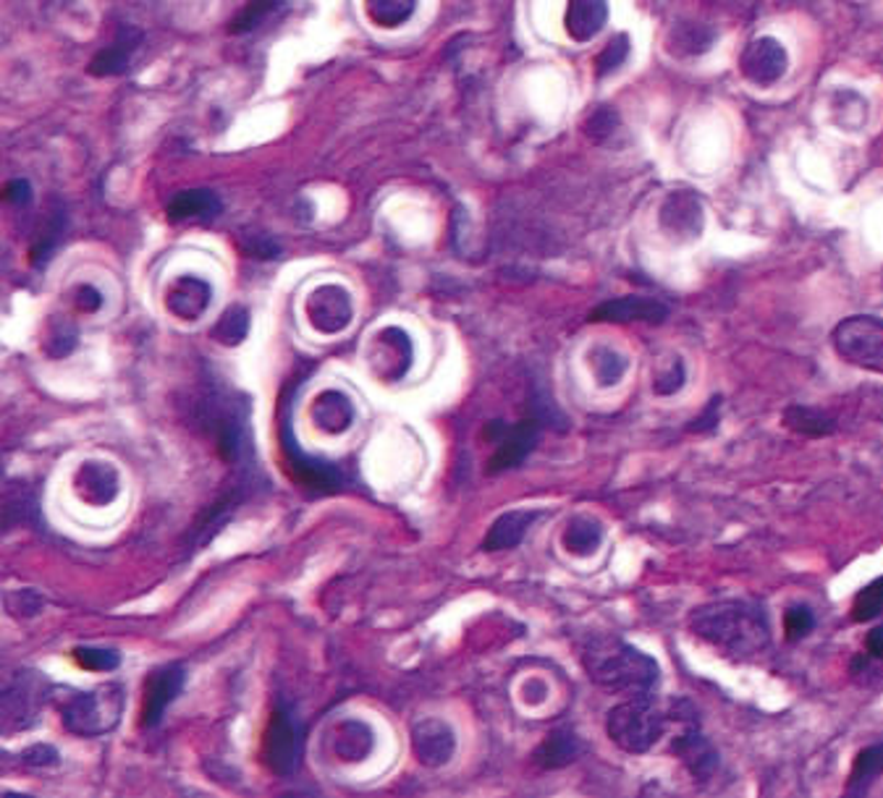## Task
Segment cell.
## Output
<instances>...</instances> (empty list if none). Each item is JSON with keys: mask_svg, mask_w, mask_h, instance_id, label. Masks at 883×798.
<instances>
[{"mask_svg": "<svg viewBox=\"0 0 883 798\" xmlns=\"http://www.w3.org/2000/svg\"><path fill=\"white\" fill-rule=\"evenodd\" d=\"M690 631L735 660H756L771 650V623L758 603L722 599L700 605L688 618Z\"/></svg>", "mask_w": 883, "mask_h": 798, "instance_id": "obj_1", "label": "cell"}, {"mask_svg": "<svg viewBox=\"0 0 883 798\" xmlns=\"http://www.w3.org/2000/svg\"><path fill=\"white\" fill-rule=\"evenodd\" d=\"M582 665L595 686L622 697H648L661 681V667L650 654L608 633L588 641Z\"/></svg>", "mask_w": 883, "mask_h": 798, "instance_id": "obj_2", "label": "cell"}, {"mask_svg": "<svg viewBox=\"0 0 883 798\" xmlns=\"http://www.w3.org/2000/svg\"><path fill=\"white\" fill-rule=\"evenodd\" d=\"M197 422L205 425L213 435L221 456L236 472L253 474V432H249V404L242 395L226 391V387H210L197 401Z\"/></svg>", "mask_w": 883, "mask_h": 798, "instance_id": "obj_3", "label": "cell"}, {"mask_svg": "<svg viewBox=\"0 0 883 798\" xmlns=\"http://www.w3.org/2000/svg\"><path fill=\"white\" fill-rule=\"evenodd\" d=\"M671 715L653 701V697H629L608 712V739L627 754H648L669 728Z\"/></svg>", "mask_w": 883, "mask_h": 798, "instance_id": "obj_4", "label": "cell"}, {"mask_svg": "<svg viewBox=\"0 0 883 798\" xmlns=\"http://www.w3.org/2000/svg\"><path fill=\"white\" fill-rule=\"evenodd\" d=\"M124 688L119 684H105L77 694L64 707L66 731L79 739H98V735L111 733L124 715Z\"/></svg>", "mask_w": 883, "mask_h": 798, "instance_id": "obj_5", "label": "cell"}, {"mask_svg": "<svg viewBox=\"0 0 883 798\" xmlns=\"http://www.w3.org/2000/svg\"><path fill=\"white\" fill-rule=\"evenodd\" d=\"M831 346L849 364L883 374V317L854 315L841 319L831 333Z\"/></svg>", "mask_w": 883, "mask_h": 798, "instance_id": "obj_6", "label": "cell"}, {"mask_svg": "<svg viewBox=\"0 0 883 798\" xmlns=\"http://www.w3.org/2000/svg\"><path fill=\"white\" fill-rule=\"evenodd\" d=\"M669 715L671 720H679L684 726L682 733L671 741V754L682 760V765L690 769V775L695 777L697 783L711 780L718 767V754L716 749L711 746V741L705 739L703 731H700L697 709L692 707L690 701H674Z\"/></svg>", "mask_w": 883, "mask_h": 798, "instance_id": "obj_7", "label": "cell"}, {"mask_svg": "<svg viewBox=\"0 0 883 798\" xmlns=\"http://www.w3.org/2000/svg\"><path fill=\"white\" fill-rule=\"evenodd\" d=\"M302 726L289 709H276L270 718L268 733H265V762L276 775L291 777L299 769L302 760Z\"/></svg>", "mask_w": 883, "mask_h": 798, "instance_id": "obj_8", "label": "cell"}, {"mask_svg": "<svg viewBox=\"0 0 883 798\" xmlns=\"http://www.w3.org/2000/svg\"><path fill=\"white\" fill-rule=\"evenodd\" d=\"M540 429L543 425L535 419V416H527V419L516 422L514 427H506L501 425V422H495V425L488 429V435H495V450L491 456V463H488V472L501 474L508 472V469L522 467V461H525L535 450V446H538Z\"/></svg>", "mask_w": 883, "mask_h": 798, "instance_id": "obj_9", "label": "cell"}, {"mask_svg": "<svg viewBox=\"0 0 883 798\" xmlns=\"http://www.w3.org/2000/svg\"><path fill=\"white\" fill-rule=\"evenodd\" d=\"M281 440H283V450H287V461H289L291 472H294V476L304 484V487H310L312 493H317V495L336 493V490H342V484H344L342 469L333 467V463L323 461V459H315V456L304 453V450L297 446L294 435H291L289 419H283V425H281Z\"/></svg>", "mask_w": 883, "mask_h": 798, "instance_id": "obj_10", "label": "cell"}, {"mask_svg": "<svg viewBox=\"0 0 883 798\" xmlns=\"http://www.w3.org/2000/svg\"><path fill=\"white\" fill-rule=\"evenodd\" d=\"M45 701V681L35 671L19 673L3 694L5 731H22L37 720L40 705Z\"/></svg>", "mask_w": 883, "mask_h": 798, "instance_id": "obj_11", "label": "cell"}, {"mask_svg": "<svg viewBox=\"0 0 883 798\" xmlns=\"http://www.w3.org/2000/svg\"><path fill=\"white\" fill-rule=\"evenodd\" d=\"M304 312H308L310 325L315 327L317 333H323V336H338V333L349 327L351 315H355L349 291L333 283L317 285V289L310 293L308 304H304Z\"/></svg>", "mask_w": 883, "mask_h": 798, "instance_id": "obj_12", "label": "cell"}, {"mask_svg": "<svg viewBox=\"0 0 883 798\" xmlns=\"http://www.w3.org/2000/svg\"><path fill=\"white\" fill-rule=\"evenodd\" d=\"M790 68L786 47L776 37H758L745 47L739 56V71L756 87H771L784 77Z\"/></svg>", "mask_w": 883, "mask_h": 798, "instance_id": "obj_13", "label": "cell"}, {"mask_svg": "<svg viewBox=\"0 0 883 798\" xmlns=\"http://www.w3.org/2000/svg\"><path fill=\"white\" fill-rule=\"evenodd\" d=\"M187 673L181 665H163L149 673L145 684V705H142V726L155 728L166 715V709L185 688Z\"/></svg>", "mask_w": 883, "mask_h": 798, "instance_id": "obj_14", "label": "cell"}, {"mask_svg": "<svg viewBox=\"0 0 883 798\" xmlns=\"http://www.w3.org/2000/svg\"><path fill=\"white\" fill-rule=\"evenodd\" d=\"M412 752L420 765L440 767L457 752V735L444 720L427 718L412 728Z\"/></svg>", "mask_w": 883, "mask_h": 798, "instance_id": "obj_15", "label": "cell"}, {"mask_svg": "<svg viewBox=\"0 0 883 798\" xmlns=\"http://www.w3.org/2000/svg\"><path fill=\"white\" fill-rule=\"evenodd\" d=\"M669 317V306L650 296L608 299L590 312L593 323H650L658 325Z\"/></svg>", "mask_w": 883, "mask_h": 798, "instance_id": "obj_16", "label": "cell"}, {"mask_svg": "<svg viewBox=\"0 0 883 798\" xmlns=\"http://www.w3.org/2000/svg\"><path fill=\"white\" fill-rule=\"evenodd\" d=\"M121 480L119 472L111 467V463L103 461H87L81 463L79 472L74 474V493L81 503L92 508H103L111 506V503L119 497Z\"/></svg>", "mask_w": 883, "mask_h": 798, "instance_id": "obj_17", "label": "cell"}, {"mask_svg": "<svg viewBox=\"0 0 883 798\" xmlns=\"http://www.w3.org/2000/svg\"><path fill=\"white\" fill-rule=\"evenodd\" d=\"M661 225L671 236L695 238L705 225V207L695 192H674L661 204Z\"/></svg>", "mask_w": 883, "mask_h": 798, "instance_id": "obj_18", "label": "cell"}, {"mask_svg": "<svg viewBox=\"0 0 883 798\" xmlns=\"http://www.w3.org/2000/svg\"><path fill=\"white\" fill-rule=\"evenodd\" d=\"M210 299H213V289H210L208 281L197 276H185L179 281L171 283V289L166 293V310L171 312L174 317L185 319V323H194L208 312Z\"/></svg>", "mask_w": 883, "mask_h": 798, "instance_id": "obj_19", "label": "cell"}, {"mask_svg": "<svg viewBox=\"0 0 883 798\" xmlns=\"http://www.w3.org/2000/svg\"><path fill=\"white\" fill-rule=\"evenodd\" d=\"M608 22V0H567L563 30L574 43H590Z\"/></svg>", "mask_w": 883, "mask_h": 798, "instance_id": "obj_20", "label": "cell"}, {"mask_svg": "<svg viewBox=\"0 0 883 798\" xmlns=\"http://www.w3.org/2000/svg\"><path fill=\"white\" fill-rule=\"evenodd\" d=\"M139 45H142V32L137 26H121L113 45H108L105 50H100L98 56H94V60L90 64V74L92 77H119V74L126 71L128 60H132Z\"/></svg>", "mask_w": 883, "mask_h": 798, "instance_id": "obj_21", "label": "cell"}, {"mask_svg": "<svg viewBox=\"0 0 883 798\" xmlns=\"http://www.w3.org/2000/svg\"><path fill=\"white\" fill-rule=\"evenodd\" d=\"M312 422L325 435H344L355 425V406L338 391H325L312 404Z\"/></svg>", "mask_w": 883, "mask_h": 798, "instance_id": "obj_22", "label": "cell"}, {"mask_svg": "<svg viewBox=\"0 0 883 798\" xmlns=\"http://www.w3.org/2000/svg\"><path fill=\"white\" fill-rule=\"evenodd\" d=\"M540 516V510H508V514L499 516L493 521L491 531H488L485 542H482V550L495 552V550H512L525 540L527 529L533 527L535 518Z\"/></svg>", "mask_w": 883, "mask_h": 798, "instance_id": "obj_23", "label": "cell"}, {"mask_svg": "<svg viewBox=\"0 0 883 798\" xmlns=\"http://www.w3.org/2000/svg\"><path fill=\"white\" fill-rule=\"evenodd\" d=\"M223 202L221 196L210 189H189V192H179L168 202V217L174 223L185 221H210V217L221 215Z\"/></svg>", "mask_w": 883, "mask_h": 798, "instance_id": "obj_24", "label": "cell"}, {"mask_svg": "<svg viewBox=\"0 0 883 798\" xmlns=\"http://www.w3.org/2000/svg\"><path fill=\"white\" fill-rule=\"evenodd\" d=\"M580 739H577L574 731L569 728H556L546 735V741L540 743L538 752H535V762L543 769H561L580 756Z\"/></svg>", "mask_w": 883, "mask_h": 798, "instance_id": "obj_25", "label": "cell"}, {"mask_svg": "<svg viewBox=\"0 0 883 798\" xmlns=\"http://www.w3.org/2000/svg\"><path fill=\"white\" fill-rule=\"evenodd\" d=\"M883 775V741L871 743V746L860 749L858 756H854L852 773H849L847 796H868V790L879 777Z\"/></svg>", "mask_w": 883, "mask_h": 798, "instance_id": "obj_26", "label": "cell"}, {"mask_svg": "<svg viewBox=\"0 0 883 798\" xmlns=\"http://www.w3.org/2000/svg\"><path fill=\"white\" fill-rule=\"evenodd\" d=\"M781 422H784L786 429L803 435V438H826V435H831L837 429V422H834L831 414L811 406H790L784 416H781Z\"/></svg>", "mask_w": 883, "mask_h": 798, "instance_id": "obj_27", "label": "cell"}, {"mask_svg": "<svg viewBox=\"0 0 883 798\" xmlns=\"http://www.w3.org/2000/svg\"><path fill=\"white\" fill-rule=\"evenodd\" d=\"M372 743H376V735L365 722L349 720L336 728V754L346 762L365 760L372 752Z\"/></svg>", "mask_w": 883, "mask_h": 798, "instance_id": "obj_28", "label": "cell"}, {"mask_svg": "<svg viewBox=\"0 0 883 798\" xmlns=\"http://www.w3.org/2000/svg\"><path fill=\"white\" fill-rule=\"evenodd\" d=\"M603 542V527L595 521V518L588 516H577L569 521L567 531H563V548H567L572 555H593V552L601 548Z\"/></svg>", "mask_w": 883, "mask_h": 798, "instance_id": "obj_29", "label": "cell"}, {"mask_svg": "<svg viewBox=\"0 0 883 798\" xmlns=\"http://www.w3.org/2000/svg\"><path fill=\"white\" fill-rule=\"evenodd\" d=\"M365 9L378 26L393 30L410 22L412 13L417 11V0H365Z\"/></svg>", "mask_w": 883, "mask_h": 798, "instance_id": "obj_30", "label": "cell"}, {"mask_svg": "<svg viewBox=\"0 0 883 798\" xmlns=\"http://www.w3.org/2000/svg\"><path fill=\"white\" fill-rule=\"evenodd\" d=\"M249 333V312L244 306H228L219 317L210 336H213L223 346H239Z\"/></svg>", "mask_w": 883, "mask_h": 798, "instance_id": "obj_31", "label": "cell"}, {"mask_svg": "<svg viewBox=\"0 0 883 798\" xmlns=\"http://www.w3.org/2000/svg\"><path fill=\"white\" fill-rule=\"evenodd\" d=\"M627 367H629V361L619 351L606 349V346L593 351V370H595L597 385H603V387L616 385L624 374H627Z\"/></svg>", "mask_w": 883, "mask_h": 798, "instance_id": "obj_32", "label": "cell"}, {"mask_svg": "<svg viewBox=\"0 0 883 798\" xmlns=\"http://www.w3.org/2000/svg\"><path fill=\"white\" fill-rule=\"evenodd\" d=\"M883 616V576L865 584L858 592L852 603V620L854 623H868V620Z\"/></svg>", "mask_w": 883, "mask_h": 798, "instance_id": "obj_33", "label": "cell"}, {"mask_svg": "<svg viewBox=\"0 0 883 798\" xmlns=\"http://www.w3.org/2000/svg\"><path fill=\"white\" fill-rule=\"evenodd\" d=\"M278 5H281V0H249V3L231 19V32L234 34L253 32L255 26H260L265 19L278 9Z\"/></svg>", "mask_w": 883, "mask_h": 798, "instance_id": "obj_34", "label": "cell"}, {"mask_svg": "<svg viewBox=\"0 0 883 798\" xmlns=\"http://www.w3.org/2000/svg\"><path fill=\"white\" fill-rule=\"evenodd\" d=\"M629 50H631L629 34L622 32V34H616V37H611V43L603 47L595 58L597 77H608V74H614L616 68H622L624 60L629 58Z\"/></svg>", "mask_w": 883, "mask_h": 798, "instance_id": "obj_35", "label": "cell"}, {"mask_svg": "<svg viewBox=\"0 0 883 798\" xmlns=\"http://www.w3.org/2000/svg\"><path fill=\"white\" fill-rule=\"evenodd\" d=\"M815 631V612L811 605L794 603L784 612V633L790 641H800Z\"/></svg>", "mask_w": 883, "mask_h": 798, "instance_id": "obj_36", "label": "cell"}, {"mask_svg": "<svg viewBox=\"0 0 883 798\" xmlns=\"http://www.w3.org/2000/svg\"><path fill=\"white\" fill-rule=\"evenodd\" d=\"M74 657H77V663L81 667H87V671H94V673L115 671V667L121 665L119 652L100 650V647H77V650H74Z\"/></svg>", "mask_w": 883, "mask_h": 798, "instance_id": "obj_37", "label": "cell"}, {"mask_svg": "<svg viewBox=\"0 0 883 798\" xmlns=\"http://www.w3.org/2000/svg\"><path fill=\"white\" fill-rule=\"evenodd\" d=\"M616 126H619V115L611 111V108H597V111L585 121V134L601 145V142H606L608 136L616 132Z\"/></svg>", "mask_w": 883, "mask_h": 798, "instance_id": "obj_38", "label": "cell"}, {"mask_svg": "<svg viewBox=\"0 0 883 798\" xmlns=\"http://www.w3.org/2000/svg\"><path fill=\"white\" fill-rule=\"evenodd\" d=\"M684 383H688V370H684L682 361H674L671 370L663 372L661 378L656 380L653 391H656V395H674L679 387H684Z\"/></svg>", "mask_w": 883, "mask_h": 798, "instance_id": "obj_39", "label": "cell"}, {"mask_svg": "<svg viewBox=\"0 0 883 798\" xmlns=\"http://www.w3.org/2000/svg\"><path fill=\"white\" fill-rule=\"evenodd\" d=\"M22 762L26 767H53L58 765V752L47 743H35V746L24 749Z\"/></svg>", "mask_w": 883, "mask_h": 798, "instance_id": "obj_40", "label": "cell"}, {"mask_svg": "<svg viewBox=\"0 0 883 798\" xmlns=\"http://www.w3.org/2000/svg\"><path fill=\"white\" fill-rule=\"evenodd\" d=\"M718 408H722V395H716V398L711 401L708 408L703 412V416L692 419V425L688 427L690 432H713V429L718 427V422H722V414H718Z\"/></svg>", "mask_w": 883, "mask_h": 798, "instance_id": "obj_41", "label": "cell"}, {"mask_svg": "<svg viewBox=\"0 0 883 798\" xmlns=\"http://www.w3.org/2000/svg\"><path fill=\"white\" fill-rule=\"evenodd\" d=\"M244 249H247L249 257H262V259L278 257V251H281L278 249V244L268 234H255L253 241H249Z\"/></svg>", "mask_w": 883, "mask_h": 798, "instance_id": "obj_42", "label": "cell"}, {"mask_svg": "<svg viewBox=\"0 0 883 798\" xmlns=\"http://www.w3.org/2000/svg\"><path fill=\"white\" fill-rule=\"evenodd\" d=\"M5 200H9L11 204H19V207H22V204H30L32 202L30 181H24V179L11 181L9 187H5Z\"/></svg>", "mask_w": 883, "mask_h": 798, "instance_id": "obj_43", "label": "cell"}, {"mask_svg": "<svg viewBox=\"0 0 883 798\" xmlns=\"http://www.w3.org/2000/svg\"><path fill=\"white\" fill-rule=\"evenodd\" d=\"M79 306L87 312V315H92V312H98L100 306H103V296H100V291L92 289V285H81Z\"/></svg>", "mask_w": 883, "mask_h": 798, "instance_id": "obj_44", "label": "cell"}, {"mask_svg": "<svg viewBox=\"0 0 883 798\" xmlns=\"http://www.w3.org/2000/svg\"><path fill=\"white\" fill-rule=\"evenodd\" d=\"M865 652L883 663V626H875L865 637Z\"/></svg>", "mask_w": 883, "mask_h": 798, "instance_id": "obj_45", "label": "cell"}]
</instances>
